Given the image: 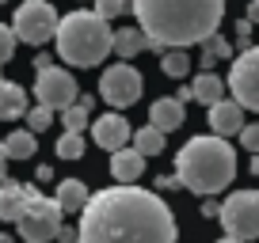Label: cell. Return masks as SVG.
Here are the masks:
<instances>
[{
	"label": "cell",
	"mask_w": 259,
	"mask_h": 243,
	"mask_svg": "<svg viewBox=\"0 0 259 243\" xmlns=\"http://www.w3.org/2000/svg\"><path fill=\"white\" fill-rule=\"evenodd\" d=\"M179 228L160 194L141 187H107L88 194L76 243H176Z\"/></svg>",
	"instance_id": "6da1fadb"
},
{
	"label": "cell",
	"mask_w": 259,
	"mask_h": 243,
	"mask_svg": "<svg viewBox=\"0 0 259 243\" xmlns=\"http://www.w3.org/2000/svg\"><path fill=\"white\" fill-rule=\"evenodd\" d=\"M138 12V31L149 38V49H187L218 34L225 19V0H130Z\"/></svg>",
	"instance_id": "7a4b0ae2"
},
{
	"label": "cell",
	"mask_w": 259,
	"mask_h": 243,
	"mask_svg": "<svg viewBox=\"0 0 259 243\" xmlns=\"http://www.w3.org/2000/svg\"><path fill=\"white\" fill-rule=\"evenodd\" d=\"M176 178L191 194L213 198L236 178V152L221 137H191L176 152Z\"/></svg>",
	"instance_id": "3957f363"
},
{
	"label": "cell",
	"mask_w": 259,
	"mask_h": 243,
	"mask_svg": "<svg viewBox=\"0 0 259 243\" xmlns=\"http://www.w3.org/2000/svg\"><path fill=\"white\" fill-rule=\"evenodd\" d=\"M57 57L76 69H96L111 53V27L96 12H69L57 16Z\"/></svg>",
	"instance_id": "277c9868"
},
{
	"label": "cell",
	"mask_w": 259,
	"mask_h": 243,
	"mask_svg": "<svg viewBox=\"0 0 259 243\" xmlns=\"http://www.w3.org/2000/svg\"><path fill=\"white\" fill-rule=\"evenodd\" d=\"M23 243H50L57 235V228L65 224L61 209L54 205V198H42L34 187H27V202L19 209V217L12 220Z\"/></svg>",
	"instance_id": "5b68a950"
},
{
	"label": "cell",
	"mask_w": 259,
	"mask_h": 243,
	"mask_svg": "<svg viewBox=\"0 0 259 243\" xmlns=\"http://www.w3.org/2000/svg\"><path fill=\"white\" fill-rule=\"evenodd\" d=\"M218 220L225 224L229 239H255L259 235V194L255 190H233L225 198V205L218 209Z\"/></svg>",
	"instance_id": "8992f818"
},
{
	"label": "cell",
	"mask_w": 259,
	"mask_h": 243,
	"mask_svg": "<svg viewBox=\"0 0 259 243\" xmlns=\"http://www.w3.org/2000/svg\"><path fill=\"white\" fill-rule=\"evenodd\" d=\"M57 31V12L50 0H23L16 8V19H12V34L16 42H27V46H46Z\"/></svg>",
	"instance_id": "52a82bcc"
},
{
	"label": "cell",
	"mask_w": 259,
	"mask_h": 243,
	"mask_svg": "<svg viewBox=\"0 0 259 243\" xmlns=\"http://www.w3.org/2000/svg\"><path fill=\"white\" fill-rule=\"evenodd\" d=\"M229 91L240 110H259V49L248 46L236 53L233 69H229Z\"/></svg>",
	"instance_id": "ba28073f"
},
{
	"label": "cell",
	"mask_w": 259,
	"mask_h": 243,
	"mask_svg": "<svg viewBox=\"0 0 259 243\" xmlns=\"http://www.w3.org/2000/svg\"><path fill=\"white\" fill-rule=\"evenodd\" d=\"M141 88H145V80H141V73L130 65V61H118V65H111L99 76V95H103L107 106H114V110L134 106L141 99Z\"/></svg>",
	"instance_id": "9c48e42d"
},
{
	"label": "cell",
	"mask_w": 259,
	"mask_h": 243,
	"mask_svg": "<svg viewBox=\"0 0 259 243\" xmlns=\"http://www.w3.org/2000/svg\"><path fill=\"white\" fill-rule=\"evenodd\" d=\"M34 99H38V106H46V110H65L69 103H76V80L65 69H57V65H46V69H38L34 73Z\"/></svg>",
	"instance_id": "30bf717a"
},
{
	"label": "cell",
	"mask_w": 259,
	"mask_h": 243,
	"mask_svg": "<svg viewBox=\"0 0 259 243\" xmlns=\"http://www.w3.org/2000/svg\"><path fill=\"white\" fill-rule=\"evenodd\" d=\"M92 126V137H96V145L99 148H107V152H118V148H126L130 145V122L122 118L118 110H107V114H99L96 122H88Z\"/></svg>",
	"instance_id": "8fae6325"
},
{
	"label": "cell",
	"mask_w": 259,
	"mask_h": 243,
	"mask_svg": "<svg viewBox=\"0 0 259 243\" xmlns=\"http://www.w3.org/2000/svg\"><path fill=\"white\" fill-rule=\"evenodd\" d=\"M210 130L213 137H236V133L244 130V110L233 103V99H218V103L210 106Z\"/></svg>",
	"instance_id": "7c38bea8"
},
{
	"label": "cell",
	"mask_w": 259,
	"mask_h": 243,
	"mask_svg": "<svg viewBox=\"0 0 259 243\" xmlns=\"http://www.w3.org/2000/svg\"><path fill=\"white\" fill-rule=\"evenodd\" d=\"M111 175L118 187H134L141 175H145V156H138L134 148H118V152H111Z\"/></svg>",
	"instance_id": "4fadbf2b"
},
{
	"label": "cell",
	"mask_w": 259,
	"mask_h": 243,
	"mask_svg": "<svg viewBox=\"0 0 259 243\" xmlns=\"http://www.w3.org/2000/svg\"><path fill=\"white\" fill-rule=\"evenodd\" d=\"M183 118H187V110H183V103L179 99H156L153 106H149V126H153L156 133H176L179 126H183Z\"/></svg>",
	"instance_id": "5bb4252c"
},
{
	"label": "cell",
	"mask_w": 259,
	"mask_h": 243,
	"mask_svg": "<svg viewBox=\"0 0 259 243\" xmlns=\"http://www.w3.org/2000/svg\"><path fill=\"white\" fill-rule=\"evenodd\" d=\"M88 183H80V178H65V183H57V194H54V205L65 213H80L84 205H88Z\"/></svg>",
	"instance_id": "9a60e30c"
},
{
	"label": "cell",
	"mask_w": 259,
	"mask_h": 243,
	"mask_svg": "<svg viewBox=\"0 0 259 243\" xmlns=\"http://www.w3.org/2000/svg\"><path fill=\"white\" fill-rule=\"evenodd\" d=\"M141 49H149V38L138 31V27H122V31H111V53H118L122 61H134Z\"/></svg>",
	"instance_id": "2e32d148"
},
{
	"label": "cell",
	"mask_w": 259,
	"mask_h": 243,
	"mask_svg": "<svg viewBox=\"0 0 259 243\" xmlns=\"http://www.w3.org/2000/svg\"><path fill=\"white\" fill-rule=\"evenodd\" d=\"M27 114V91L16 80H4L0 76V118H23Z\"/></svg>",
	"instance_id": "e0dca14e"
},
{
	"label": "cell",
	"mask_w": 259,
	"mask_h": 243,
	"mask_svg": "<svg viewBox=\"0 0 259 243\" xmlns=\"http://www.w3.org/2000/svg\"><path fill=\"white\" fill-rule=\"evenodd\" d=\"M27 202V183H0V220H16Z\"/></svg>",
	"instance_id": "ac0fdd59"
},
{
	"label": "cell",
	"mask_w": 259,
	"mask_h": 243,
	"mask_svg": "<svg viewBox=\"0 0 259 243\" xmlns=\"http://www.w3.org/2000/svg\"><path fill=\"white\" fill-rule=\"evenodd\" d=\"M191 99H198V103H206V106H213L218 99H225V84H221V76L218 73H202L198 80L191 84Z\"/></svg>",
	"instance_id": "d6986e66"
},
{
	"label": "cell",
	"mask_w": 259,
	"mask_h": 243,
	"mask_svg": "<svg viewBox=\"0 0 259 243\" xmlns=\"http://www.w3.org/2000/svg\"><path fill=\"white\" fill-rule=\"evenodd\" d=\"M229 57H233V46H229V38H221V34H210V38L202 42L198 65H202L206 73H213V65H218V61H229Z\"/></svg>",
	"instance_id": "ffe728a7"
},
{
	"label": "cell",
	"mask_w": 259,
	"mask_h": 243,
	"mask_svg": "<svg viewBox=\"0 0 259 243\" xmlns=\"http://www.w3.org/2000/svg\"><path fill=\"white\" fill-rule=\"evenodd\" d=\"M88 114H92V95H80L76 103H69L61 110V126L65 133H80L84 126H88Z\"/></svg>",
	"instance_id": "44dd1931"
},
{
	"label": "cell",
	"mask_w": 259,
	"mask_h": 243,
	"mask_svg": "<svg viewBox=\"0 0 259 243\" xmlns=\"http://www.w3.org/2000/svg\"><path fill=\"white\" fill-rule=\"evenodd\" d=\"M130 148L138 156H156L164 152V133H156L153 126H141L138 133H130Z\"/></svg>",
	"instance_id": "7402d4cb"
},
{
	"label": "cell",
	"mask_w": 259,
	"mask_h": 243,
	"mask_svg": "<svg viewBox=\"0 0 259 243\" xmlns=\"http://www.w3.org/2000/svg\"><path fill=\"white\" fill-rule=\"evenodd\" d=\"M4 152H8V160H31L34 156V133L12 130L8 137H4Z\"/></svg>",
	"instance_id": "603a6c76"
},
{
	"label": "cell",
	"mask_w": 259,
	"mask_h": 243,
	"mask_svg": "<svg viewBox=\"0 0 259 243\" xmlns=\"http://www.w3.org/2000/svg\"><path fill=\"white\" fill-rule=\"evenodd\" d=\"M160 73L171 76V80H183V76L191 73V57H187L183 49H164L160 53Z\"/></svg>",
	"instance_id": "cb8c5ba5"
},
{
	"label": "cell",
	"mask_w": 259,
	"mask_h": 243,
	"mask_svg": "<svg viewBox=\"0 0 259 243\" xmlns=\"http://www.w3.org/2000/svg\"><path fill=\"white\" fill-rule=\"evenodd\" d=\"M57 156H61V160H80L84 156V137L80 133H61V137H57Z\"/></svg>",
	"instance_id": "d4e9b609"
},
{
	"label": "cell",
	"mask_w": 259,
	"mask_h": 243,
	"mask_svg": "<svg viewBox=\"0 0 259 243\" xmlns=\"http://www.w3.org/2000/svg\"><path fill=\"white\" fill-rule=\"evenodd\" d=\"M23 118H27V133H46L50 126H54V110H46V106H34Z\"/></svg>",
	"instance_id": "484cf974"
},
{
	"label": "cell",
	"mask_w": 259,
	"mask_h": 243,
	"mask_svg": "<svg viewBox=\"0 0 259 243\" xmlns=\"http://www.w3.org/2000/svg\"><path fill=\"white\" fill-rule=\"evenodd\" d=\"M96 4V16L99 19H114L122 12H130V0H92Z\"/></svg>",
	"instance_id": "4316f807"
},
{
	"label": "cell",
	"mask_w": 259,
	"mask_h": 243,
	"mask_svg": "<svg viewBox=\"0 0 259 243\" xmlns=\"http://www.w3.org/2000/svg\"><path fill=\"white\" fill-rule=\"evenodd\" d=\"M236 137H240L244 152H255L259 156V126H255V122H244V130L236 133Z\"/></svg>",
	"instance_id": "83f0119b"
},
{
	"label": "cell",
	"mask_w": 259,
	"mask_h": 243,
	"mask_svg": "<svg viewBox=\"0 0 259 243\" xmlns=\"http://www.w3.org/2000/svg\"><path fill=\"white\" fill-rule=\"evenodd\" d=\"M12 53H16V34H12V27L0 23V65H8Z\"/></svg>",
	"instance_id": "f1b7e54d"
},
{
	"label": "cell",
	"mask_w": 259,
	"mask_h": 243,
	"mask_svg": "<svg viewBox=\"0 0 259 243\" xmlns=\"http://www.w3.org/2000/svg\"><path fill=\"white\" fill-rule=\"evenodd\" d=\"M233 31H236V46H240V49H248V46H251V23H248V19H240V23H236Z\"/></svg>",
	"instance_id": "f546056e"
},
{
	"label": "cell",
	"mask_w": 259,
	"mask_h": 243,
	"mask_svg": "<svg viewBox=\"0 0 259 243\" xmlns=\"http://www.w3.org/2000/svg\"><path fill=\"white\" fill-rule=\"evenodd\" d=\"M156 190H183V187H179L176 175H160V178H156Z\"/></svg>",
	"instance_id": "4dcf8cb0"
},
{
	"label": "cell",
	"mask_w": 259,
	"mask_h": 243,
	"mask_svg": "<svg viewBox=\"0 0 259 243\" xmlns=\"http://www.w3.org/2000/svg\"><path fill=\"white\" fill-rule=\"evenodd\" d=\"M57 243H76V228H69V224H61L57 228V235H54Z\"/></svg>",
	"instance_id": "1f68e13d"
},
{
	"label": "cell",
	"mask_w": 259,
	"mask_h": 243,
	"mask_svg": "<svg viewBox=\"0 0 259 243\" xmlns=\"http://www.w3.org/2000/svg\"><path fill=\"white\" fill-rule=\"evenodd\" d=\"M218 209H221V205H218V202H213V198H206V202H202V217H210V220H218Z\"/></svg>",
	"instance_id": "d6a6232c"
},
{
	"label": "cell",
	"mask_w": 259,
	"mask_h": 243,
	"mask_svg": "<svg viewBox=\"0 0 259 243\" xmlns=\"http://www.w3.org/2000/svg\"><path fill=\"white\" fill-rule=\"evenodd\" d=\"M50 178H54V167H50V163H42V167H38V183H50Z\"/></svg>",
	"instance_id": "836d02e7"
},
{
	"label": "cell",
	"mask_w": 259,
	"mask_h": 243,
	"mask_svg": "<svg viewBox=\"0 0 259 243\" xmlns=\"http://www.w3.org/2000/svg\"><path fill=\"white\" fill-rule=\"evenodd\" d=\"M251 19H259V0H251V4H248V23H251Z\"/></svg>",
	"instance_id": "e575fe53"
},
{
	"label": "cell",
	"mask_w": 259,
	"mask_h": 243,
	"mask_svg": "<svg viewBox=\"0 0 259 243\" xmlns=\"http://www.w3.org/2000/svg\"><path fill=\"white\" fill-rule=\"evenodd\" d=\"M0 183H8V160H0Z\"/></svg>",
	"instance_id": "d590c367"
},
{
	"label": "cell",
	"mask_w": 259,
	"mask_h": 243,
	"mask_svg": "<svg viewBox=\"0 0 259 243\" xmlns=\"http://www.w3.org/2000/svg\"><path fill=\"white\" fill-rule=\"evenodd\" d=\"M0 243H16V239H12V235H8V232H0Z\"/></svg>",
	"instance_id": "8d00e7d4"
},
{
	"label": "cell",
	"mask_w": 259,
	"mask_h": 243,
	"mask_svg": "<svg viewBox=\"0 0 259 243\" xmlns=\"http://www.w3.org/2000/svg\"><path fill=\"white\" fill-rule=\"evenodd\" d=\"M218 243H240V239H229V235H225V239H218Z\"/></svg>",
	"instance_id": "74e56055"
},
{
	"label": "cell",
	"mask_w": 259,
	"mask_h": 243,
	"mask_svg": "<svg viewBox=\"0 0 259 243\" xmlns=\"http://www.w3.org/2000/svg\"><path fill=\"white\" fill-rule=\"evenodd\" d=\"M0 4H8V0H0Z\"/></svg>",
	"instance_id": "f35d334b"
}]
</instances>
